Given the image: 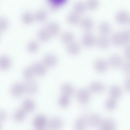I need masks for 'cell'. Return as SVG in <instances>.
Returning a JSON list of instances; mask_svg holds the SVG:
<instances>
[{"mask_svg": "<svg viewBox=\"0 0 130 130\" xmlns=\"http://www.w3.org/2000/svg\"><path fill=\"white\" fill-rule=\"evenodd\" d=\"M124 85L127 91L130 93V77H128L125 80Z\"/></svg>", "mask_w": 130, "mask_h": 130, "instance_id": "cell-42", "label": "cell"}, {"mask_svg": "<svg viewBox=\"0 0 130 130\" xmlns=\"http://www.w3.org/2000/svg\"><path fill=\"white\" fill-rule=\"evenodd\" d=\"M23 76L26 80L33 79L35 76L31 66L25 67L23 71Z\"/></svg>", "mask_w": 130, "mask_h": 130, "instance_id": "cell-34", "label": "cell"}, {"mask_svg": "<svg viewBox=\"0 0 130 130\" xmlns=\"http://www.w3.org/2000/svg\"><path fill=\"white\" fill-rule=\"evenodd\" d=\"M88 124L87 118L81 117L76 121L75 127L76 130H85Z\"/></svg>", "mask_w": 130, "mask_h": 130, "instance_id": "cell-23", "label": "cell"}, {"mask_svg": "<svg viewBox=\"0 0 130 130\" xmlns=\"http://www.w3.org/2000/svg\"><path fill=\"white\" fill-rule=\"evenodd\" d=\"M129 22H130V21Z\"/></svg>", "mask_w": 130, "mask_h": 130, "instance_id": "cell-46", "label": "cell"}, {"mask_svg": "<svg viewBox=\"0 0 130 130\" xmlns=\"http://www.w3.org/2000/svg\"><path fill=\"white\" fill-rule=\"evenodd\" d=\"M85 3L86 8L90 10H94L99 5L98 0H87Z\"/></svg>", "mask_w": 130, "mask_h": 130, "instance_id": "cell-38", "label": "cell"}, {"mask_svg": "<svg viewBox=\"0 0 130 130\" xmlns=\"http://www.w3.org/2000/svg\"><path fill=\"white\" fill-rule=\"evenodd\" d=\"M48 123V120L46 117L43 115H37L35 117L33 121L34 127L37 130L45 129Z\"/></svg>", "mask_w": 130, "mask_h": 130, "instance_id": "cell-8", "label": "cell"}, {"mask_svg": "<svg viewBox=\"0 0 130 130\" xmlns=\"http://www.w3.org/2000/svg\"><path fill=\"white\" fill-rule=\"evenodd\" d=\"M21 19L23 23L26 25L32 24L35 21L34 14L28 11L24 12L23 14Z\"/></svg>", "mask_w": 130, "mask_h": 130, "instance_id": "cell-31", "label": "cell"}, {"mask_svg": "<svg viewBox=\"0 0 130 130\" xmlns=\"http://www.w3.org/2000/svg\"><path fill=\"white\" fill-rule=\"evenodd\" d=\"M27 113L23 108L18 109L14 112L13 115V118L15 121L21 122L23 121L26 118Z\"/></svg>", "mask_w": 130, "mask_h": 130, "instance_id": "cell-32", "label": "cell"}, {"mask_svg": "<svg viewBox=\"0 0 130 130\" xmlns=\"http://www.w3.org/2000/svg\"><path fill=\"white\" fill-rule=\"evenodd\" d=\"M123 70L124 73L130 76V61L128 60L123 63Z\"/></svg>", "mask_w": 130, "mask_h": 130, "instance_id": "cell-40", "label": "cell"}, {"mask_svg": "<svg viewBox=\"0 0 130 130\" xmlns=\"http://www.w3.org/2000/svg\"><path fill=\"white\" fill-rule=\"evenodd\" d=\"M47 130L46 129H41V130Z\"/></svg>", "mask_w": 130, "mask_h": 130, "instance_id": "cell-44", "label": "cell"}, {"mask_svg": "<svg viewBox=\"0 0 130 130\" xmlns=\"http://www.w3.org/2000/svg\"><path fill=\"white\" fill-rule=\"evenodd\" d=\"M48 126L51 130H60L63 126V121L58 117H54L48 121Z\"/></svg>", "mask_w": 130, "mask_h": 130, "instance_id": "cell-12", "label": "cell"}, {"mask_svg": "<svg viewBox=\"0 0 130 130\" xmlns=\"http://www.w3.org/2000/svg\"><path fill=\"white\" fill-rule=\"evenodd\" d=\"M1 124H0V129H1Z\"/></svg>", "mask_w": 130, "mask_h": 130, "instance_id": "cell-45", "label": "cell"}, {"mask_svg": "<svg viewBox=\"0 0 130 130\" xmlns=\"http://www.w3.org/2000/svg\"><path fill=\"white\" fill-rule=\"evenodd\" d=\"M115 19L118 23L121 25H124L129 22L130 16L128 12L124 10H122L118 11L116 14Z\"/></svg>", "mask_w": 130, "mask_h": 130, "instance_id": "cell-9", "label": "cell"}, {"mask_svg": "<svg viewBox=\"0 0 130 130\" xmlns=\"http://www.w3.org/2000/svg\"><path fill=\"white\" fill-rule=\"evenodd\" d=\"M105 87L102 83L99 81H94L89 84L88 89L91 93L99 94L103 92L105 90Z\"/></svg>", "mask_w": 130, "mask_h": 130, "instance_id": "cell-10", "label": "cell"}, {"mask_svg": "<svg viewBox=\"0 0 130 130\" xmlns=\"http://www.w3.org/2000/svg\"><path fill=\"white\" fill-rule=\"evenodd\" d=\"M109 66L114 68H118L120 67L123 64L122 58L117 54H114L110 56L108 59Z\"/></svg>", "mask_w": 130, "mask_h": 130, "instance_id": "cell-14", "label": "cell"}, {"mask_svg": "<svg viewBox=\"0 0 130 130\" xmlns=\"http://www.w3.org/2000/svg\"><path fill=\"white\" fill-rule=\"evenodd\" d=\"M70 97L61 94L59 99V104L63 108L67 107L70 104Z\"/></svg>", "mask_w": 130, "mask_h": 130, "instance_id": "cell-36", "label": "cell"}, {"mask_svg": "<svg viewBox=\"0 0 130 130\" xmlns=\"http://www.w3.org/2000/svg\"><path fill=\"white\" fill-rule=\"evenodd\" d=\"M86 9L85 3L82 1L77 2L73 7V11L79 15L83 13Z\"/></svg>", "mask_w": 130, "mask_h": 130, "instance_id": "cell-35", "label": "cell"}, {"mask_svg": "<svg viewBox=\"0 0 130 130\" xmlns=\"http://www.w3.org/2000/svg\"><path fill=\"white\" fill-rule=\"evenodd\" d=\"M111 43L110 39L107 36L101 35L97 38L96 45L101 49H107L110 46Z\"/></svg>", "mask_w": 130, "mask_h": 130, "instance_id": "cell-13", "label": "cell"}, {"mask_svg": "<svg viewBox=\"0 0 130 130\" xmlns=\"http://www.w3.org/2000/svg\"><path fill=\"white\" fill-rule=\"evenodd\" d=\"M10 91L13 97L20 98L25 93L24 84L20 82L15 83L11 86Z\"/></svg>", "mask_w": 130, "mask_h": 130, "instance_id": "cell-5", "label": "cell"}, {"mask_svg": "<svg viewBox=\"0 0 130 130\" xmlns=\"http://www.w3.org/2000/svg\"><path fill=\"white\" fill-rule=\"evenodd\" d=\"M117 105V100L110 98L106 101L105 103V107L107 110L110 111L114 110Z\"/></svg>", "mask_w": 130, "mask_h": 130, "instance_id": "cell-37", "label": "cell"}, {"mask_svg": "<svg viewBox=\"0 0 130 130\" xmlns=\"http://www.w3.org/2000/svg\"><path fill=\"white\" fill-rule=\"evenodd\" d=\"M66 46L67 52L70 55L73 56L77 55L79 54L81 52V48L80 45L75 41Z\"/></svg>", "mask_w": 130, "mask_h": 130, "instance_id": "cell-19", "label": "cell"}, {"mask_svg": "<svg viewBox=\"0 0 130 130\" xmlns=\"http://www.w3.org/2000/svg\"><path fill=\"white\" fill-rule=\"evenodd\" d=\"M121 40L122 46H127L130 44V30H125L120 32Z\"/></svg>", "mask_w": 130, "mask_h": 130, "instance_id": "cell-28", "label": "cell"}, {"mask_svg": "<svg viewBox=\"0 0 130 130\" xmlns=\"http://www.w3.org/2000/svg\"><path fill=\"white\" fill-rule=\"evenodd\" d=\"M37 36L39 40L43 42H46L50 41L52 37L45 27L39 30Z\"/></svg>", "mask_w": 130, "mask_h": 130, "instance_id": "cell-20", "label": "cell"}, {"mask_svg": "<svg viewBox=\"0 0 130 130\" xmlns=\"http://www.w3.org/2000/svg\"><path fill=\"white\" fill-rule=\"evenodd\" d=\"M81 27L85 32H91L94 25V21L89 17L84 18L81 19L79 23Z\"/></svg>", "mask_w": 130, "mask_h": 130, "instance_id": "cell-16", "label": "cell"}, {"mask_svg": "<svg viewBox=\"0 0 130 130\" xmlns=\"http://www.w3.org/2000/svg\"><path fill=\"white\" fill-rule=\"evenodd\" d=\"M61 40L66 45L75 41L74 34L70 32H65L62 34Z\"/></svg>", "mask_w": 130, "mask_h": 130, "instance_id": "cell-25", "label": "cell"}, {"mask_svg": "<svg viewBox=\"0 0 130 130\" xmlns=\"http://www.w3.org/2000/svg\"><path fill=\"white\" fill-rule=\"evenodd\" d=\"M27 49L30 53H36L39 50V44L36 40H30L27 43Z\"/></svg>", "mask_w": 130, "mask_h": 130, "instance_id": "cell-29", "label": "cell"}, {"mask_svg": "<svg viewBox=\"0 0 130 130\" xmlns=\"http://www.w3.org/2000/svg\"><path fill=\"white\" fill-rule=\"evenodd\" d=\"M34 16L35 21L39 23H42L45 21L47 18V13L45 10L42 9L37 11Z\"/></svg>", "mask_w": 130, "mask_h": 130, "instance_id": "cell-33", "label": "cell"}, {"mask_svg": "<svg viewBox=\"0 0 130 130\" xmlns=\"http://www.w3.org/2000/svg\"><path fill=\"white\" fill-rule=\"evenodd\" d=\"M87 118L88 124L93 127H99L103 120L100 115L96 113L90 115Z\"/></svg>", "mask_w": 130, "mask_h": 130, "instance_id": "cell-11", "label": "cell"}, {"mask_svg": "<svg viewBox=\"0 0 130 130\" xmlns=\"http://www.w3.org/2000/svg\"><path fill=\"white\" fill-rule=\"evenodd\" d=\"M31 66L36 76L43 77L47 73L48 67L42 62H34Z\"/></svg>", "mask_w": 130, "mask_h": 130, "instance_id": "cell-4", "label": "cell"}, {"mask_svg": "<svg viewBox=\"0 0 130 130\" xmlns=\"http://www.w3.org/2000/svg\"><path fill=\"white\" fill-rule=\"evenodd\" d=\"M97 38L91 32H85L82 37V45L86 48H91L96 45Z\"/></svg>", "mask_w": 130, "mask_h": 130, "instance_id": "cell-1", "label": "cell"}, {"mask_svg": "<svg viewBox=\"0 0 130 130\" xmlns=\"http://www.w3.org/2000/svg\"><path fill=\"white\" fill-rule=\"evenodd\" d=\"M61 94L67 95L69 97L72 96L75 93V89L72 84L65 83L62 85L60 88Z\"/></svg>", "mask_w": 130, "mask_h": 130, "instance_id": "cell-18", "label": "cell"}, {"mask_svg": "<svg viewBox=\"0 0 130 130\" xmlns=\"http://www.w3.org/2000/svg\"><path fill=\"white\" fill-rule=\"evenodd\" d=\"M99 30L101 35L107 36L110 33L111 27L109 23L104 21L100 24Z\"/></svg>", "mask_w": 130, "mask_h": 130, "instance_id": "cell-27", "label": "cell"}, {"mask_svg": "<svg viewBox=\"0 0 130 130\" xmlns=\"http://www.w3.org/2000/svg\"><path fill=\"white\" fill-rule=\"evenodd\" d=\"M91 92L88 88L80 89L76 93V97L80 104H85L88 103L91 98Z\"/></svg>", "mask_w": 130, "mask_h": 130, "instance_id": "cell-2", "label": "cell"}, {"mask_svg": "<svg viewBox=\"0 0 130 130\" xmlns=\"http://www.w3.org/2000/svg\"><path fill=\"white\" fill-rule=\"evenodd\" d=\"M99 127V130H116V125L113 120L106 119L103 120Z\"/></svg>", "mask_w": 130, "mask_h": 130, "instance_id": "cell-21", "label": "cell"}, {"mask_svg": "<svg viewBox=\"0 0 130 130\" xmlns=\"http://www.w3.org/2000/svg\"><path fill=\"white\" fill-rule=\"evenodd\" d=\"M9 25V21L7 18L4 17H0V32L7 30Z\"/></svg>", "mask_w": 130, "mask_h": 130, "instance_id": "cell-39", "label": "cell"}, {"mask_svg": "<svg viewBox=\"0 0 130 130\" xmlns=\"http://www.w3.org/2000/svg\"><path fill=\"white\" fill-rule=\"evenodd\" d=\"M109 66L108 61L104 59H98L95 60L94 63V69L99 73L105 72L107 70Z\"/></svg>", "mask_w": 130, "mask_h": 130, "instance_id": "cell-6", "label": "cell"}, {"mask_svg": "<svg viewBox=\"0 0 130 130\" xmlns=\"http://www.w3.org/2000/svg\"><path fill=\"white\" fill-rule=\"evenodd\" d=\"M7 117V114L4 110L0 109V123L4 121Z\"/></svg>", "mask_w": 130, "mask_h": 130, "instance_id": "cell-41", "label": "cell"}, {"mask_svg": "<svg viewBox=\"0 0 130 130\" xmlns=\"http://www.w3.org/2000/svg\"><path fill=\"white\" fill-rule=\"evenodd\" d=\"M67 20L69 24L71 25H75L79 24L81 19L79 15L73 11L69 14Z\"/></svg>", "mask_w": 130, "mask_h": 130, "instance_id": "cell-26", "label": "cell"}, {"mask_svg": "<svg viewBox=\"0 0 130 130\" xmlns=\"http://www.w3.org/2000/svg\"><path fill=\"white\" fill-rule=\"evenodd\" d=\"M125 55L128 60L130 61V45L127 46L125 50Z\"/></svg>", "mask_w": 130, "mask_h": 130, "instance_id": "cell-43", "label": "cell"}, {"mask_svg": "<svg viewBox=\"0 0 130 130\" xmlns=\"http://www.w3.org/2000/svg\"><path fill=\"white\" fill-rule=\"evenodd\" d=\"M67 0H48L49 7L52 10L55 11L63 5Z\"/></svg>", "mask_w": 130, "mask_h": 130, "instance_id": "cell-30", "label": "cell"}, {"mask_svg": "<svg viewBox=\"0 0 130 130\" xmlns=\"http://www.w3.org/2000/svg\"><path fill=\"white\" fill-rule=\"evenodd\" d=\"M42 62L48 68H52L58 64L59 58L55 54L50 53L44 56Z\"/></svg>", "mask_w": 130, "mask_h": 130, "instance_id": "cell-3", "label": "cell"}, {"mask_svg": "<svg viewBox=\"0 0 130 130\" xmlns=\"http://www.w3.org/2000/svg\"><path fill=\"white\" fill-rule=\"evenodd\" d=\"M110 97L117 100L121 97L122 94V90L121 88L117 85L111 86L109 89Z\"/></svg>", "mask_w": 130, "mask_h": 130, "instance_id": "cell-24", "label": "cell"}, {"mask_svg": "<svg viewBox=\"0 0 130 130\" xmlns=\"http://www.w3.org/2000/svg\"><path fill=\"white\" fill-rule=\"evenodd\" d=\"M36 107V103L30 99H25L22 103V108L27 113L33 111Z\"/></svg>", "mask_w": 130, "mask_h": 130, "instance_id": "cell-22", "label": "cell"}, {"mask_svg": "<svg viewBox=\"0 0 130 130\" xmlns=\"http://www.w3.org/2000/svg\"><path fill=\"white\" fill-rule=\"evenodd\" d=\"M12 64L10 57L6 55L0 56V70L6 71L10 68Z\"/></svg>", "mask_w": 130, "mask_h": 130, "instance_id": "cell-17", "label": "cell"}, {"mask_svg": "<svg viewBox=\"0 0 130 130\" xmlns=\"http://www.w3.org/2000/svg\"><path fill=\"white\" fill-rule=\"evenodd\" d=\"M25 93L30 95L35 94L39 90L38 84L33 79L26 80L24 83Z\"/></svg>", "mask_w": 130, "mask_h": 130, "instance_id": "cell-7", "label": "cell"}, {"mask_svg": "<svg viewBox=\"0 0 130 130\" xmlns=\"http://www.w3.org/2000/svg\"><path fill=\"white\" fill-rule=\"evenodd\" d=\"M45 27L52 37L58 36L61 30V27L59 24L55 21L50 22Z\"/></svg>", "mask_w": 130, "mask_h": 130, "instance_id": "cell-15", "label": "cell"}]
</instances>
